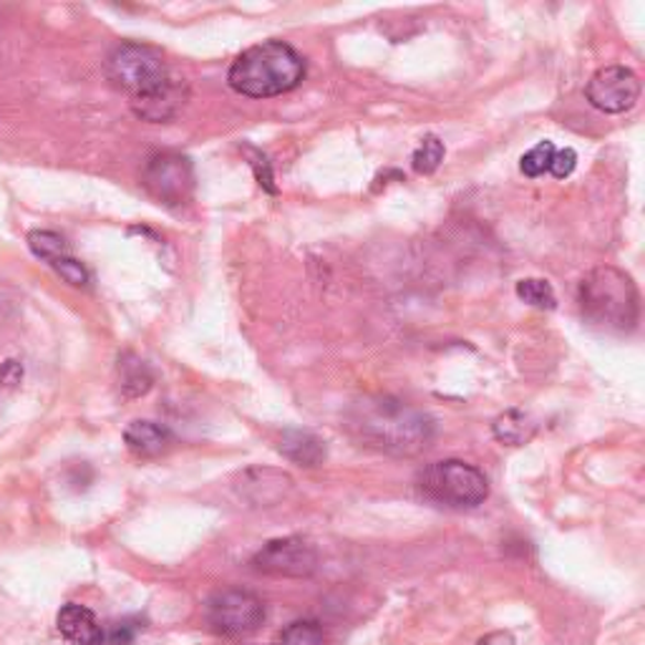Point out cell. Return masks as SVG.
Instances as JSON below:
<instances>
[{"label":"cell","instance_id":"cell-1","mask_svg":"<svg viewBox=\"0 0 645 645\" xmlns=\"http://www.w3.org/2000/svg\"><path fill=\"white\" fill-rule=\"evenodd\" d=\"M348 426L365 447L394 457H416L434 439V418L391 396L363 398L348 414Z\"/></svg>","mask_w":645,"mask_h":645},{"label":"cell","instance_id":"cell-2","mask_svg":"<svg viewBox=\"0 0 645 645\" xmlns=\"http://www.w3.org/2000/svg\"><path fill=\"white\" fill-rule=\"evenodd\" d=\"M305 78V61L291 43L263 41L234 58L228 84L232 91L250 99H270L300 86Z\"/></svg>","mask_w":645,"mask_h":645},{"label":"cell","instance_id":"cell-3","mask_svg":"<svg viewBox=\"0 0 645 645\" xmlns=\"http://www.w3.org/2000/svg\"><path fill=\"white\" fill-rule=\"evenodd\" d=\"M580 313L592 328L627 334L638 326L641 295L633 277L613 265H600L582 277L578 291Z\"/></svg>","mask_w":645,"mask_h":645},{"label":"cell","instance_id":"cell-4","mask_svg":"<svg viewBox=\"0 0 645 645\" xmlns=\"http://www.w3.org/2000/svg\"><path fill=\"white\" fill-rule=\"evenodd\" d=\"M418 492L451 510H474L490 496V482L477 467L459 459L434 461L418 474Z\"/></svg>","mask_w":645,"mask_h":645},{"label":"cell","instance_id":"cell-5","mask_svg":"<svg viewBox=\"0 0 645 645\" xmlns=\"http://www.w3.org/2000/svg\"><path fill=\"white\" fill-rule=\"evenodd\" d=\"M107 76L117 89L132 94L134 99V96H142L167 81L170 68L160 48L150 46V43L127 41L111 51Z\"/></svg>","mask_w":645,"mask_h":645},{"label":"cell","instance_id":"cell-6","mask_svg":"<svg viewBox=\"0 0 645 645\" xmlns=\"http://www.w3.org/2000/svg\"><path fill=\"white\" fill-rule=\"evenodd\" d=\"M265 621V605L248 590H222L209 598L207 623L215 633L228 638H242L255 633Z\"/></svg>","mask_w":645,"mask_h":645},{"label":"cell","instance_id":"cell-7","mask_svg":"<svg viewBox=\"0 0 645 645\" xmlns=\"http://www.w3.org/2000/svg\"><path fill=\"white\" fill-rule=\"evenodd\" d=\"M318 550L303 537H283L267 543L263 550L252 557V570L270 578H310L318 570Z\"/></svg>","mask_w":645,"mask_h":645},{"label":"cell","instance_id":"cell-8","mask_svg":"<svg viewBox=\"0 0 645 645\" xmlns=\"http://www.w3.org/2000/svg\"><path fill=\"white\" fill-rule=\"evenodd\" d=\"M142 182L146 192L162 205H185L195 189V170L187 156L164 152L146 162Z\"/></svg>","mask_w":645,"mask_h":645},{"label":"cell","instance_id":"cell-9","mask_svg":"<svg viewBox=\"0 0 645 645\" xmlns=\"http://www.w3.org/2000/svg\"><path fill=\"white\" fill-rule=\"evenodd\" d=\"M586 96L603 114H623L641 99V78L627 66H605L590 76Z\"/></svg>","mask_w":645,"mask_h":645},{"label":"cell","instance_id":"cell-10","mask_svg":"<svg viewBox=\"0 0 645 645\" xmlns=\"http://www.w3.org/2000/svg\"><path fill=\"white\" fill-rule=\"evenodd\" d=\"M187 99H189L187 84L167 78V81L156 86V89L146 91L142 96H134L132 111L142 121H150V124H164V121H172L179 114Z\"/></svg>","mask_w":645,"mask_h":645},{"label":"cell","instance_id":"cell-11","mask_svg":"<svg viewBox=\"0 0 645 645\" xmlns=\"http://www.w3.org/2000/svg\"><path fill=\"white\" fill-rule=\"evenodd\" d=\"M56 625L68 645H103V638H107V633H103L101 623L96 621L91 610L76 603L61 608Z\"/></svg>","mask_w":645,"mask_h":645},{"label":"cell","instance_id":"cell-12","mask_svg":"<svg viewBox=\"0 0 645 645\" xmlns=\"http://www.w3.org/2000/svg\"><path fill=\"white\" fill-rule=\"evenodd\" d=\"M124 444L139 459H154L167 455L174 444V434L164 424L136 418L124 429Z\"/></svg>","mask_w":645,"mask_h":645},{"label":"cell","instance_id":"cell-13","mask_svg":"<svg viewBox=\"0 0 645 645\" xmlns=\"http://www.w3.org/2000/svg\"><path fill=\"white\" fill-rule=\"evenodd\" d=\"M277 449H281V455L285 459H291V461H295V464L305 467V469L320 467L322 461H326V457H328L326 441H322L320 437H316V434L303 431V429L283 431Z\"/></svg>","mask_w":645,"mask_h":645},{"label":"cell","instance_id":"cell-14","mask_svg":"<svg viewBox=\"0 0 645 645\" xmlns=\"http://www.w3.org/2000/svg\"><path fill=\"white\" fill-rule=\"evenodd\" d=\"M492 431L496 441L507 444V447H522V444H527L532 437H535L537 424L529 414L520 412V408H510V412H504L494 418Z\"/></svg>","mask_w":645,"mask_h":645},{"label":"cell","instance_id":"cell-15","mask_svg":"<svg viewBox=\"0 0 645 645\" xmlns=\"http://www.w3.org/2000/svg\"><path fill=\"white\" fill-rule=\"evenodd\" d=\"M119 379H121V391H124L129 398H136V396H144L146 391L152 389L154 373L142 359L127 353L119 359Z\"/></svg>","mask_w":645,"mask_h":645},{"label":"cell","instance_id":"cell-16","mask_svg":"<svg viewBox=\"0 0 645 645\" xmlns=\"http://www.w3.org/2000/svg\"><path fill=\"white\" fill-rule=\"evenodd\" d=\"M29 248L36 258L46 260V263L51 265L54 260L58 258H66L72 255V248H68V242L61 238L58 232H51V230H33L29 234Z\"/></svg>","mask_w":645,"mask_h":645},{"label":"cell","instance_id":"cell-17","mask_svg":"<svg viewBox=\"0 0 645 645\" xmlns=\"http://www.w3.org/2000/svg\"><path fill=\"white\" fill-rule=\"evenodd\" d=\"M517 298L532 305V308H539V310H553L557 305L553 285L547 281H539V277H525V281H520L517 283Z\"/></svg>","mask_w":645,"mask_h":645},{"label":"cell","instance_id":"cell-18","mask_svg":"<svg viewBox=\"0 0 645 645\" xmlns=\"http://www.w3.org/2000/svg\"><path fill=\"white\" fill-rule=\"evenodd\" d=\"M275 645H326V635L316 621H295L277 635Z\"/></svg>","mask_w":645,"mask_h":645},{"label":"cell","instance_id":"cell-19","mask_svg":"<svg viewBox=\"0 0 645 645\" xmlns=\"http://www.w3.org/2000/svg\"><path fill=\"white\" fill-rule=\"evenodd\" d=\"M441 160H444V142H441V139L434 136V134L424 136L422 144L416 146L414 160H412L414 162V172H418V174L437 172Z\"/></svg>","mask_w":645,"mask_h":645},{"label":"cell","instance_id":"cell-20","mask_svg":"<svg viewBox=\"0 0 645 645\" xmlns=\"http://www.w3.org/2000/svg\"><path fill=\"white\" fill-rule=\"evenodd\" d=\"M553 154H555L553 142H539L537 146H532V150L520 160L522 174H525V177H529V179L543 177L545 172H550Z\"/></svg>","mask_w":645,"mask_h":645},{"label":"cell","instance_id":"cell-21","mask_svg":"<svg viewBox=\"0 0 645 645\" xmlns=\"http://www.w3.org/2000/svg\"><path fill=\"white\" fill-rule=\"evenodd\" d=\"M51 267H54L56 273L61 277H64V281L68 285H74V287H86V285L91 283L89 270H86L81 263H78V260L74 255H66V258L54 260V263H51Z\"/></svg>","mask_w":645,"mask_h":645},{"label":"cell","instance_id":"cell-22","mask_svg":"<svg viewBox=\"0 0 645 645\" xmlns=\"http://www.w3.org/2000/svg\"><path fill=\"white\" fill-rule=\"evenodd\" d=\"M578 167V152L565 146V150H555L553 162H550V174L555 179H565Z\"/></svg>","mask_w":645,"mask_h":645},{"label":"cell","instance_id":"cell-23","mask_svg":"<svg viewBox=\"0 0 645 645\" xmlns=\"http://www.w3.org/2000/svg\"><path fill=\"white\" fill-rule=\"evenodd\" d=\"M139 633V623L132 617H124V621H117L109 631V645H132Z\"/></svg>","mask_w":645,"mask_h":645},{"label":"cell","instance_id":"cell-24","mask_svg":"<svg viewBox=\"0 0 645 645\" xmlns=\"http://www.w3.org/2000/svg\"><path fill=\"white\" fill-rule=\"evenodd\" d=\"M479 645H517L514 643V635L507 633V631H494L490 635H484L482 641H479Z\"/></svg>","mask_w":645,"mask_h":645},{"label":"cell","instance_id":"cell-25","mask_svg":"<svg viewBox=\"0 0 645 645\" xmlns=\"http://www.w3.org/2000/svg\"><path fill=\"white\" fill-rule=\"evenodd\" d=\"M252 645H260V643H252Z\"/></svg>","mask_w":645,"mask_h":645}]
</instances>
